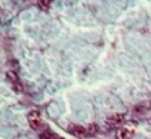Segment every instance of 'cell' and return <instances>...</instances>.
Segmentation results:
<instances>
[{
	"instance_id": "6",
	"label": "cell",
	"mask_w": 151,
	"mask_h": 139,
	"mask_svg": "<svg viewBox=\"0 0 151 139\" xmlns=\"http://www.w3.org/2000/svg\"><path fill=\"white\" fill-rule=\"evenodd\" d=\"M8 79H9L11 82H14V86H15V87H17V90H18V89H19V87H18V85H19V82H18V79L15 77V73H12V71H9V73H8Z\"/></svg>"
},
{
	"instance_id": "1",
	"label": "cell",
	"mask_w": 151,
	"mask_h": 139,
	"mask_svg": "<svg viewBox=\"0 0 151 139\" xmlns=\"http://www.w3.org/2000/svg\"><path fill=\"white\" fill-rule=\"evenodd\" d=\"M28 123H30V126H31L33 129H39V127L42 126V123H43L40 112H39V111H31V112L28 114Z\"/></svg>"
},
{
	"instance_id": "3",
	"label": "cell",
	"mask_w": 151,
	"mask_h": 139,
	"mask_svg": "<svg viewBox=\"0 0 151 139\" xmlns=\"http://www.w3.org/2000/svg\"><path fill=\"white\" fill-rule=\"evenodd\" d=\"M116 136H117V139H130L133 136V130L123 127V129H119V132H117Z\"/></svg>"
},
{
	"instance_id": "5",
	"label": "cell",
	"mask_w": 151,
	"mask_h": 139,
	"mask_svg": "<svg viewBox=\"0 0 151 139\" xmlns=\"http://www.w3.org/2000/svg\"><path fill=\"white\" fill-rule=\"evenodd\" d=\"M40 139H58V136L50 132V130H46V132H42L40 133Z\"/></svg>"
},
{
	"instance_id": "4",
	"label": "cell",
	"mask_w": 151,
	"mask_h": 139,
	"mask_svg": "<svg viewBox=\"0 0 151 139\" xmlns=\"http://www.w3.org/2000/svg\"><path fill=\"white\" fill-rule=\"evenodd\" d=\"M68 130H70V133H73L76 136H85L86 132H88V129L86 127H82V126H70Z\"/></svg>"
},
{
	"instance_id": "2",
	"label": "cell",
	"mask_w": 151,
	"mask_h": 139,
	"mask_svg": "<svg viewBox=\"0 0 151 139\" xmlns=\"http://www.w3.org/2000/svg\"><path fill=\"white\" fill-rule=\"evenodd\" d=\"M124 123V115L123 114H116V115H113V117H110L108 120H107V124H108V127H119V126H122Z\"/></svg>"
},
{
	"instance_id": "7",
	"label": "cell",
	"mask_w": 151,
	"mask_h": 139,
	"mask_svg": "<svg viewBox=\"0 0 151 139\" xmlns=\"http://www.w3.org/2000/svg\"><path fill=\"white\" fill-rule=\"evenodd\" d=\"M49 6H50V3L49 2H39V8H42V9H49Z\"/></svg>"
}]
</instances>
